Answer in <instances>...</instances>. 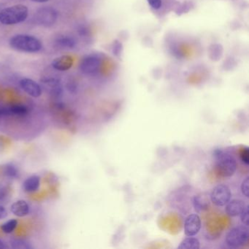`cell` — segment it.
Returning a JSON list of instances; mask_svg holds the SVG:
<instances>
[{"mask_svg": "<svg viewBox=\"0 0 249 249\" xmlns=\"http://www.w3.org/2000/svg\"><path fill=\"white\" fill-rule=\"evenodd\" d=\"M3 173L6 177L14 179L19 176V170L15 164L9 163L4 167Z\"/></svg>", "mask_w": 249, "mask_h": 249, "instance_id": "cell-18", "label": "cell"}, {"mask_svg": "<svg viewBox=\"0 0 249 249\" xmlns=\"http://www.w3.org/2000/svg\"><path fill=\"white\" fill-rule=\"evenodd\" d=\"M246 205L244 201L241 200V199H232V200L229 201L228 203L226 205L225 211L230 216H237L241 213Z\"/></svg>", "mask_w": 249, "mask_h": 249, "instance_id": "cell-13", "label": "cell"}, {"mask_svg": "<svg viewBox=\"0 0 249 249\" xmlns=\"http://www.w3.org/2000/svg\"><path fill=\"white\" fill-rule=\"evenodd\" d=\"M8 248H10L9 246L4 240L0 239V249H8Z\"/></svg>", "mask_w": 249, "mask_h": 249, "instance_id": "cell-28", "label": "cell"}, {"mask_svg": "<svg viewBox=\"0 0 249 249\" xmlns=\"http://www.w3.org/2000/svg\"><path fill=\"white\" fill-rule=\"evenodd\" d=\"M249 178L247 177L243 182L241 184V192L245 195L246 197H249Z\"/></svg>", "mask_w": 249, "mask_h": 249, "instance_id": "cell-23", "label": "cell"}, {"mask_svg": "<svg viewBox=\"0 0 249 249\" xmlns=\"http://www.w3.org/2000/svg\"><path fill=\"white\" fill-rule=\"evenodd\" d=\"M40 186V178L37 175L30 176L23 183V189L27 193L37 192Z\"/></svg>", "mask_w": 249, "mask_h": 249, "instance_id": "cell-15", "label": "cell"}, {"mask_svg": "<svg viewBox=\"0 0 249 249\" xmlns=\"http://www.w3.org/2000/svg\"><path fill=\"white\" fill-rule=\"evenodd\" d=\"M249 237V231L247 226H237L227 233L225 241L229 247L237 249L247 243Z\"/></svg>", "mask_w": 249, "mask_h": 249, "instance_id": "cell-4", "label": "cell"}, {"mask_svg": "<svg viewBox=\"0 0 249 249\" xmlns=\"http://www.w3.org/2000/svg\"><path fill=\"white\" fill-rule=\"evenodd\" d=\"M201 229L200 217L196 214H191L186 217L184 222V233L188 237L196 235Z\"/></svg>", "mask_w": 249, "mask_h": 249, "instance_id": "cell-8", "label": "cell"}, {"mask_svg": "<svg viewBox=\"0 0 249 249\" xmlns=\"http://www.w3.org/2000/svg\"><path fill=\"white\" fill-rule=\"evenodd\" d=\"M240 157L241 161L244 163L246 165H249V148L248 147H243L240 149Z\"/></svg>", "mask_w": 249, "mask_h": 249, "instance_id": "cell-21", "label": "cell"}, {"mask_svg": "<svg viewBox=\"0 0 249 249\" xmlns=\"http://www.w3.org/2000/svg\"><path fill=\"white\" fill-rule=\"evenodd\" d=\"M178 248L180 249H199L200 248V243L198 239L189 237L182 240Z\"/></svg>", "mask_w": 249, "mask_h": 249, "instance_id": "cell-17", "label": "cell"}, {"mask_svg": "<svg viewBox=\"0 0 249 249\" xmlns=\"http://www.w3.org/2000/svg\"><path fill=\"white\" fill-rule=\"evenodd\" d=\"M240 215L242 222L246 226L249 225V206L248 205H246Z\"/></svg>", "mask_w": 249, "mask_h": 249, "instance_id": "cell-22", "label": "cell"}, {"mask_svg": "<svg viewBox=\"0 0 249 249\" xmlns=\"http://www.w3.org/2000/svg\"><path fill=\"white\" fill-rule=\"evenodd\" d=\"M9 116H24L29 113V108L23 105H14L8 107Z\"/></svg>", "mask_w": 249, "mask_h": 249, "instance_id": "cell-16", "label": "cell"}, {"mask_svg": "<svg viewBox=\"0 0 249 249\" xmlns=\"http://www.w3.org/2000/svg\"><path fill=\"white\" fill-rule=\"evenodd\" d=\"M11 247L16 249H34L30 242L23 239H13L10 242Z\"/></svg>", "mask_w": 249, "mask_h": 249, "instance_id": "cell-19", "label": "cell"}, {"mask_svg": "<svg viewBox=\"0 0 249 249\" xmlns=\"http://www.w3.org/2000/svg\"><path fill=\"white\" fill-rule=\"evenodd\" d=\"M58 13L52 7H42L36 11L35 15L37 24L44 27H52L57 21Z\"/></svg>", "mask_w": 249, "mask_h": 249, "instance_id": "cell-6", "label": "cell"}, {"mask_svg": "<svg viewBox=\"0 0 249 249\" xmlns=\"http://www.w3.org/2000/svg\"><path fill=\"white\" fill-rule=\"evenodd\" d=\"M29 17V8L23 4H17L0 11V23L12 26L24 22Z\"/></svg>", "mask_w": 249, "mask_h": 249, "instance_id": "cell-2", "label": "cell"}, {"mask_svg": "<svg viewBox=\"0 0 249 249\" xmlns=\"http://www.w3.org/2000/svg\"><path fill=\"white\" fill-rule=\"evenodd\" d=\"M3 116H9L8 107H0V117H3Z\"/></svg>", "mask_w": 249, "mask_h": 249, "instance_id": "cell-27", "label": "cell"}, {"mask_svg": "<svg viewBox=\"0 0 249 249\" xmlns=\"http://www.w3.org/2000/svg\"><path fill=\"white\" fill-rule=\"evenodd\" d=\"M33 2H37V3H46L49 2V0H31Z\"/></svg>", "mask_w": 249, "mask_h": 249, "instance_id": "cell-29", "label": "cell"}, {"mask_svg": "<svg viewBox=\"0 0 249 249\" xmlns=\"http://www.w3.org/2000/svg\"><path fill=\"white\" fill-rule=\"evenodd\" d=\"M8 216V211L2 205H0V219H3Z\"/></svg>", "mask_w": 249, "mask_h": 249, "instance_id": "cell-26", "label": "cell"}, {"mask_svg": "<svg viewBox=\"0 0 249 249\" xmlns=\"http://www.w3.org/2000/svg\"><path fill=\"white\" fill-rule=\"evenodd\" d=\"M211 201L218 207L224 206L231 199V191L228 186L224 184L218 185L213 189L211 194Z\"/></svg>", "mask_w": 249, "mask_h": 249, "instance_id": "cell-7", "label": "cell"}, {"mask_svg": "<svg viewBox=\"0 0 249 249\" xmlns=\"http://www.w3.org/2000/svg\"><path fill=\"white\" fill-rule=\"evenodd\" d=\"M11 211L17 216L24 217L30 213V206L26 201L18 200L12 204Z\"/></svg>", "mask_w": 249, "mask_h": 249, "instance_id": "cell-14", "label": "cell"}, {"mask_svg": "<svg viewBox=\"0 0 249 249\" xmlns=\"http://www.w3.org/2000/svg\"><path fill=\"white\" fill-rule=\"evenodd\" d=\"M151 8L155 10L160 9L161 7V0H147Z\"/></svg>", "mask_w": 249, "mask_h": 249, "instance_id": "cell-24", "label": "cell"}, {"mask_svg": "<svg viewBox=\"0 0 249 249\" xmlns=\"http://www.w3.org/2000/svg\"><path fill=\"white\" fill-rule=\"evenodd\" d=\"M215 167L218 173L224 177L233 176L237 170V161L232 155L221 149L213 151Z\"/></svg>", "mask_w": 249, "mask_h": 249, "instance_id": "cell-3", "label": "cell"}, {"mask_svg": "<svg viewBox=\"0 0 249 249\" xmlns=\"http://www.w3.org/2000/svg\"><path fill=\"white\" fill-rule=\"evenodd\" d=\"M103 59L101 56L96 53L87 55L80 62V71L87 75H94L100 71Z\"/></svg>", "mask_w": 249, "mask_h": 249, "instance_id": "cell-5", "label": "cell"}, {"mask_svg": "<svg viewBox=\"0 0 249 249\" xmlns=\"http://www.w3.org/2000/svg\"><path fill=\"white\" fill-rule=\"evenodd\" d=\"M211 195L208 192H202L194 197L193 205L195 211L198 212L205 211L210 206Z\"/></svg>", "mask_w": 249, "mask_h": 249, "instance_id": "cell-12", "label": "cell"}, {"mask_svg": "<svg viewBox=\"0 0 249 249\" xmlns=\"http://www.w3.org/2000/svg\"><path fill=\"white\" fill-rule=\"evenodd\" d=\"M74 59L71 55H62L59 57L55 58L52 62V66L53 69L58 71H68L73 66Z\"/></svg>", "mask_w": 249, "mask_h": 249, "instance_id": "cell-11", "label": "cell"}, {"mask_svg": "<svg viewBox=\"0 0 249 249\" xmlns=\"http://www.w3.org/2000/svg\"><path fill=\"white\" fill-rule=\"evenodd\" d=\"M11 49L23 53H37L43 49V43L37 37L31 35L18 34L9 40Z\"/></svg>", "mask_w": 249, "mask_h": 249, "instance_id": "cell-1", "label": "cell"}, {"mask_svg": "<svg viewBox=\"0 0 249 249\" xmlns=\"http://www.w3.org/2000/svg\"><path fill=\"white\" fill-rule=\"evenodd\" d=\"M17 225H18V221L17 219H11L2 224L1 230L5 234H11L17 228Z\"/></svg>", "mask_w": 249, "mask_h": 249, "instance_id": "cell-20", "label": "cell"}, {"mask_svg": "<svg viewBox=\"0 0 249 249\" xmlns=\"http://www.w3.org/2000/svg\"><path fill=\"white\" fill-rule=\"evenodd\" d=\"M53 43L60 50H72L76 47L77 40L69 35H59L54 39Z\"/></svg>", "mask_w": 249, "mask_h": 249, "instance_id": "cell-10", "label": "cell"}, {"mask_svg": "<svg viewBox=\"0 0 249 249\" xmlns=\"http://www.w3.org/2000/svg\"><path fill=\"white\" fill-rule=\"evenodd\" d=\"M19 85L21 88L31 97L37 98L42 94V89L40 86L34 80L31 78H22L19 81Z\"/></svg>", "mask_w": 249, "mask_h": 249, "instance_id": "cell-9", "label": "cell"}, {"mask_svg": "<svg viewBox=\"0 0 249 249\" xmlns=\"http://www.w3.org/2000/svg\"><path fill=\"white\" fill-rule=\"evenodd\" d=\"M121 50H122V44L118 41L115 42V43H113V54L118 56V55L120 54Z\"/></svg>", "mask_w": 249, "mask_h": 249, "instance_id": "cell-25", "label": "cell"}]
</instances>
